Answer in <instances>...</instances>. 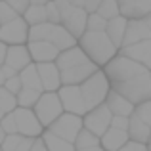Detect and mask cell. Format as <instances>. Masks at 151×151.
Masks as SVG:
<instances>
[{
    "mask_svg": "<svg viewBox=\"0 0 151 151\" xmlns=\"http://www.w3.org/2000/svg\"><path fill=\"white\" fill-rule=\"evenodd\" d=\"M27 48H29V54H31L33 63H50V61H55L58 55H59V50L48 40L27 42Z\"/></svg>",
    "mask_w": 151,
    "mask_h": 151,
    "instance_id": "9a60e30c",
    "label": "cell"
},
{
    "mask_svg": "<svg viewBox=\"0 0 151 151\" xmlns=\"http://www.w3.org/2000/svg\"><path fill=\"white\" fill-rule=\"evenodd\" d=\"M0 27H2V21H0Z\"/></svg>",
    "mask_w": 151,
    "mask_h": 151,
    "instance_id": "f5cc1de1",
    "label": "cell"
},
{
    "mask_svg": "<svg viewBox=\"0 0 151 151\" xmlns=\"http://www.w3.org/2000/svg\"><path fill=\"white\" fill-rule=\"evenodd\" d=\"M50 42L55 46L59 52H65L69 48H75L78 46V40L65 29L63 25H55L54 31H52V37H50Z\"/></svg>",
    "mask_w": 151,
    "mask_h": 151,
    "instance_id": "44dd1931",
    "label": "cell"
},
{
    "mask_svg": "<svg viewBox=\"0 0 151 151\" xmlns=\"http://www.w3.org/2000/svg\"><path fill=\"white\" fill-rule=\"evenodd\" d=\"M58 96H59V101H61L65 113L78 115V117H84L88 113L84 98H82V92H81V86H61L58 90Z\"/></svg>",
    "mask_w": 151,
    "mask_h": 151,
    "instance_id": "9c48e42d",
    "label": "cell"
},
{
    "mask_svg": "<svg viewBox=\"0 0 151 151\" xmlns=\"http://www.w3.org/2000/svg\"><path fill=\"white\" fill-rule=\"evenodd\" d=\"M77 151H103L101 145H98V147H88V149H77Z\"/></svg>",
    "mask_w": 151,
    "mask_h": 151,
    "instance_id": "7dc6e473",
    "label": "cell"
},
{
    "mask_svg": "<svg viewBox=\"0 0 151 151\" xmlns=\"http://www.w3.org/2000/svg\"><path fill=\"white\" fill-rule=\"evenodd\" d=\"M147 147H149V151H151V144H149V145H147Z\"/></svg>",
    "mask_w": 151,
    "mask_h": 151,
    "instance_id": "f907efd6",
    "label": "cell"
},
{
    "mask_svg": "<svg viewBox=\"0 0 151 151\" xmlns=\"http://www.w3.org/2000/svg\"><path fill=\"white\" fill-rule=\"evenodd\" d=\"M78 46H81V50L84 52L100 69H103L111 59L119 55V48L109 40L105 31H101V33L86 31V33L78 38Z\"/></svg>",
    "mask_w": 151,
    "mask_h": 151,
    "instance_id": "3957f363",
    "label": "cell"
},
{
    "mask_svg": "<svg viewBox=\"0 0 151 151\" xmlns=\"http://www.w3.org/2000/svg\"><path fill=\"white\" fill-rule=\"evenodd\" d=\"M15 17H19L17 12H15L14 8L6 2V0H0V21H2V25H4V23L14 21Z\"/></svg>",
    "mask_w": 151,
    "mask_h": 151,
    "instance_id": "836d02e7",
    "label": "cell"
},
{
    "mask_svg": "<svg viewBox=\"0 0 151 151\" xmlns=\"http://www.w3.org/2000/svg\"><path fill=\"white\" fill-rule=\"evenodd\" d=\"M50 0H31V6H46Z\"/></svg>",
    "mask_w": 151,
    "mask_h": 151,
    "instance_id": "bcb514c9",
    "label": "cell"
},
{
    "mask_svg": "<svg viewBox=\"0 0 151 151\" xmlns=\"http://www.w3.org/2000/svg\"><path fill=\"white\" fill-rule=\"evenodd\" d=\"M96 14H100L103 19H107V21L119 17V15H121V10H119V0H103L101 6H100V10H98Z\"/></svg>",
    "mask_w": 151,
    "mask_h": 151,
    "instance_id": "4dcf8cb0",
    "label": "cell"
},
{
    "mask_svg": "<svg viewBox=\"0 0 151 151\" xmlns=\"http://www.w3.org/2000/svg\"><path fill=\"white\" fill-rule=\"evenodd\" d=\"M128 124H130V117H113L111 119V128L128 132Z\"/></svg>",
    "mask_w": 151,
    "mask_h": 151,
    "instance_id": "74e56055",
    "label": "cell"
},
{
    "mask_svg": "<svg viewBox=\"0 0 151 151\" xmlns=\"http://www.w3.org/2000/svg\"><path fill=\"white\" fill-rule=\"evenodd\" d=\"M126 27H128V19L122 17V15H119V17L111 19V21H107V37H109V40L113 42L115 46H117L119 50L122 48V42H124V35H126Z\"/></svg>",
    "mask_w": 151,
    "mask_h": 151,
    "instance_id": "ffe728a7",
    "label": "cell"
},
{
    "mask_svg": "<svg viewBox=\"0 0 151 151\" xmlns=\"http://www.w3.org/2000/svg\"><path fill=\"white\" fill-rule=\"evenodd\" d=\"M0 42L6 46H23L29 42V25L21 15L0 27Z\"/></svg>",
    "mask_w": 151,
    "mask_h": 151,
    "instance_id": "52a82bcc",
    "label": "cell"
},
{
    "mask_svg": "<svg viewBox=\"0 0 151 151\" xmlns=\"http://www.w3.org/2000/svg\"><path fill=\"white\" fill-rule=\"evenodd\" d=\"M55 65H58L59 73H61L63 86H81L96 71H100V67L81 50V46L59 52L58 59H55Z\"/></svg>",
    "mask_w": 151,
    "mask_h": 151,
    "instance_id": "7a4b0ae2",
    "label": "cell"
},
{
    "mask_svg": "<svg viewBox=\"0 0 151 151\" xmlns=\"http://www.w3.org/2000/svg\"><path fill=\"white\" fill-rule=\"evenodd\" d=\"M98 145H100V138L86 128H82L75 140V149H88V147H98Z\"/></svg>",
    "mask_w": 151,
    "mask_h": 151,
    "instance_id": "f546056e",
    "label": "cell"
},
{
    "mask_svg": "<svg viewBox=\"0 0 151 151\" xmlns=\"http://www.w3.org/2000/svg\"><path fill=\"white\" fill-rule=\"evenodd\" d=\"M121 151H149V147H147V144H140V142H132L130 140Z\"/></svg>",
    "mask_w": 151,
    "mask_h": 151,
    "instance_id": "ab89813d",
    "label": "cell"
},
{
    "mask_svg": "<svg viewBox=\"0 0 151 151\" xmlns=\"http://www.w3.org/2000/svg\"><path fill=\"white\" fill-rule=\"evenodd\" d=\"M121 15L130 19H144L151 14V0H119Z\"/></svg>",
    "mask_w": 151,
    "mask_h": 151,
    "instance_id": "5bb4252c",
    "label": "cell"
},
{
    "mask_svg": "<svg viewBox=\"0 0 151 151\" xmlns=\"http://www.w3.org/2000/svg\"><path fill=\"white\" fill-rule=\"evenodd\" d=\"M82 128H84V124H82V117H78V115H71V113H63L61 117H59L58 121H55L50 128H46V130L52 132V134H55V136L61 138V140H65V142H69V144L75 145V140H77V136L81 134Z\"/></svg>",
    "mask_w": 151,
    "mask_h": 151,
    "instance_id": "8992f818",
    "label": "cell"
},
{
    "mask_svg": "<svg viewBox=\"0 0 151 151\" xmlns=\"http://www.w3.org/2000/svg\"><path fill=\"white\" fill-rule=\"evenodd\" d=\"M8 4H10L12 8H14L15 12H17L19 15H23L27 12V8L31 6V0H6Z\"/></svg>",
    "mask_w": 151,
    "mask_h": 151,
    "instance_id": "f35d334b",
    "label": "cell"
},
{
    "mask_svg": "<svg viewBox=\"0 0 151 151\" xmlns=\"http://www.w3.org/2000/svg\"><path fill=\"white\" fill-rule=\"evenodd\" d=\"M33 111H35V115H37V119L40 121V124L44 126V130L50 128V126L65 113L61 101H59L58 92H42L40 100L37 101V105L33 107Z\"/></svg>",
    "mask_w": 151,
    "mask_h": 151,
    "instance_id": "5b68a950",
    "label": "cell"
},
{
    "mask_svg": "<svg viewBox=\"0 0 151 151\" xmlns=\"http://www.w3.org/2000/svg\"><path fill=\"white\" fill-rule=\"evenodd\" d=\"M6 54H8V46L4 44V42H0V67L4 65V61H6Z\"/></svg>",
    "mask_w": 151,
    "mask_h": 151,
    "instance_id": "ee69618b",
    "label": "cell"
},
{
    "mask_svg": "<svg viewBox=\"0 0 151 151\" xmlns=\"http://www.w3.org/2000/svg\"><path fill=\"white\" fill-rule=\"evenodd\" d=\"M105 107L111 111V115L113 117H130V115L134 113V103H130L126 98H122L119 92H115V90H111L109 96H107L105 100Z\"/></svg>",
    "mask_w": 151,
    "mask_h": 151,
    "instance_id": "ac0fdd59",
    "label": "cell"
},
{
    "mask_svg": "<svg viewBox=\"0 0 151 151\" xmlns=\"http://www.w3.org/2000/svg\"><path fill=\"white\" fill-rule=\"evenodd\" d=\"M4 138H6V132H4V130H2V126H0V145H2Z\"/></svg>",
    "mask_w": 151,
    "mask_h": 151,
    "instance_id": "681fc988",
    "label": "cell"
},
{
    "mask_svg": "<svg viewBox=\"0 0 151 151\" xmlns=\"http://www.w3.org/2000/svg\"><path fill=\"white\" fill-rule=\"evenodd\" d=\"M149 38H151V29H149L147 21H145V19H130L128 27H126L122 48H124V46L138 44V42H142V40H149Z\"/></svg>",
    "mask_w": 151,
    "mask_h": 151,
    "instance_id": "2e32d148",
    "label": "cell"
},
{
    "mask_svg": "<svg viewBox=\"0 0 151 151\" xmlns=\"http://www.w3.org/2000/svg\"><path fill=\"white\" fill-rule=\"evenodd\" d=\"M0 151H2V149H0Z\"/></svg>",
    "mask_w": 151,
    "mask_h": 151,
    "instance_id": "db71d44e",
    "label": "cell"
},
{
    "mask_svg": "<svg viewBox=\"0 0 151 151\" xmlns=\"http://www.w3.org/2000/svg\"><path fill=\"white\" fill-rule=\"evenodd\" d=\"M46 17H48V23H52V25H61V12L55 6L54 0H50L46 4Z\"/></svg>",
    "mask_w": 151,
    "mask_h": 151,
    "instance_id": "e575fe53",
    "label": "cell"
},
{
    "mask_svg": "<svg viewBox=\"0 0 151 151\" xmlns=\"http://www.w3.org/2000/svg\"><path fill=\"white\" fill-rule=\"evenodd\" d=\"M128 142H130L128 132L117 130V128H109L100 138V145L103 147V151H121Z\"/></svg>",
    "mask_w": 151,
    "mask_h": 151,
    "instance_id": "d6986e66",
    "label": "cell"
},
{
    "mask_svg": "<svg viewBox=\"0 0 151 151\" xmlns=\"http://www.w3.org/2000/svg\"><path fill=\"white\" fill-rule=\"evenodd\" d=\"M103 73L109 78L111 90L119 92L130 103L140 105L151 100V71L130 58L119 54L103 67Z\"/></svg>",
    "mask_w": 151,
    "mask_h": 151,
    "instance_id": "6da1fadb",
    "label": "cell"
},
{
    "mask_svg": "<svg viewBox=\"0 0 151 151\" xmlns=\"http://www.w3.org/2000/svg\"><path fill=\"white\" fill-rule=\"evenodd\" d=\"M19 78H21L23 88H31V90H38V92H44V90H42L40 77H38L37 63H31L29 67H25V69L19 73Z\"/></svg>",
    "mask_w": 151,
    "mask_h": 151,
    "instance_id": "cb8c5ba5",
    "label": "cell"
},
{
    "mask_svg": "<svg viewBox=\"0 0 151 151\" xmlns=\"http://www.w3.org/2000/svg\"><path fill=\"white\" fill-rule=\"evenodd\" d=\"M17 109V100H15L14 94H10L4 86H0V121H2L4 115L14 113Z\"/></svg>",
    "mask_w": 151,
    "mask_h": 151,
    "instance_id": "f1b7e54d",
    "label": "cell"
},
{
    "mask_svg": "<svg viewBox=\"0 0 151 151\" xmlns=\"http://www.w3.org/2000/svg\"><path fill=\"white\" fill-rule=\"evenodd\" d=\"M54 27L55 25H52V23H40V25L29 27V42H42V40L50 42Z\"/></svg>",
    "mask_w": 151,
    "mask_h": 151,
    "instance_id": "4316f807",
    "label": "cell"
},
{
    "mask_svg": "<svg viewBox=\"0 0 151 151\" xmlns=\"http://www.w3.org/2000/svg\"><path fill=\"white\" fill-rule=\"evenodd\" d=\"M81 92H82V98H84V103H86V109H96L105 103L107 96L111 92V84H109V78L107 75L103 73V69L96 71L88 81H84L81 84Z\"/></svg>",
    "mask_w": 151,
    "mask_h": 151,
    "instance_id": "277c9868",
    "label": "cell"
},
{
    "mask_svg": "<svg viewBox=\"0 0 151 151\" xmlns=\"http://www.w3.org/2000/svg\"><path fill=\"white\" fill-rule=\"evenodd\" d=\"M15 124H17V134L25 138H40L44 134V126L37 119L33 109H25V107H17L14 111Z\"/></svg>",
    "mask_w": 151,
    "mask_h": 151,
    "instance_id": "ba28073f",
    "label": "cell"
},
{
    "mask_svg": "<svg viewBox=\"0 0 151 151\" xmlns=\"http://www.w3.org/2000/svg\"><path fill=\"white\" fill-rule=\"evenodd\" d=\"M84 2L86 0H69V4L73 8H82V10H84Z\"/></svg>",
    "mask_w": 151,
    "mask_h": 151,
    "instance_id": "f6af8a7d",
    "label": "cell"
},
{
    "mask_svg": "<svg viewBox=\"0 0 151 151\" xmlns=\"http://www.w3.org/2000/svg\"><path fill=\"white\" fill-rule=\"evenodd\" d=\"M101 2H103V0H86V2H84V10H86V14H96V12L100 10Z\"/></svg>",
    "mask_w": 151,
    "mask_h": 151,
    "instance_id": "60d3db41",
    "label": "cell"
},
{
    "mask_svg": "<svg viewBox=\"0 0 151 151\" xmlns=\"http://www.w3.org/2000/svg\"><path fill=\"white\" fill-rule=\"evenodd\" d=\"M107 29V19H103L100 14H88V21H86V31L92 33H101Z\"/></svg>",
    "mask_w": 151,
    "mask_h": 151,
    "instance_id": "1f68e13d",
    "label": "cell"
},
{
    "mask_svg": "<svg viewBox=\"0 0 151 151\" xmlns=\"http://www.w3.org/2000/svg\"><path fill=\"white\" fill-rule=\"evenodd\" d=\"M37 138H25L21 134H10L4 138L0 149L2 151H31Z\"/></svg>",
    "mask_w": 151,
    "mask_h": 151,
    "instance_id": "603a6c76",
    "label": "cell"
},
{
    "mask_svg": "<svg viewBox=\"0 0 151 151\" xmlns=\"http://www.w3.org/2000/svg\"><path fill=\"white\" fill-rule=\"evenodd\" d=\"M42 92H38V90H31V88H23L21 92L15 96V100H17V107H25V109H33L35 105H37V101L40 100Z\"/></svg>",
    "mask_w": 151,
    "mask_h": 151,
    "instance_id": "83f0119b",
    "label": "cell"
},
{
    "mask_svg": "<svg viewBox=\"0 0 151 151\" xmlns=\"http://www.w3.org/2000/svg\"><path fill=\"white\" fill-rule=\"evenodd\" d=\"M119 54L130 58L132 61L140 63L142 67H145L147 71H151V38L149 40H142L138 44L132 46H124V48L119 50Z\"/></svg>",
    "mask_w": 151,
    "mask_h": 151,
    "instance_id": "4fadbf2b",
    "label": "cell"
},
{
    "mask_svg": "<svg viewBox=\"0 0 151 151\" xmlns=\"http://www.w3.org/2000/svg\"><path fill=\"white\" fill-rule=\"evenodd\" d=\"M40 138H42V142H44V145H46L48 151H77L73 144H69V142L58 138L55 134L48 132V130H44V134H42Z\"/></svg>",
    "mask_w": 151,
    "mask_h": 151,
    "instance_id": "d4e9b609",
    "label": "cell"
},
{
    "mask_svg": "<svg viewBox=\"0 0 151 151\" xmlns=\"http://www.w3.org/2000/svg\"><path fill=\"white\" fill-rule=\"evenodd\" d=\"M132 115H136V117L140 119L142 122H145L147 126H151V100L140 103V105H136V107H134V113H132Z\"/></svg>",
    "mask_w": 151,
    "mask_h": 151,
    "instance_id": "d6a6232c",
    "label": "cell"
},
{
    "mask_svg": "<svg viewBox=\"0 0 151 151\" xmlns=\"http://www.w3.org/2000/svg\"><path fill=\"white\" fill-rule=\"evenodd\" d=\"M31 151H48V149H46V145H44V142H42V138H37V140H35Z\"/></svg>",
    "mask_w": 151,
    "mask_h": 151,
    "instance_id": "7bdbcfd3",
    "label": "cell"
},
{
    "mask_svg": "<svg viewBox=\"0 0 151 151\" xmlns=\"http://www.w3.org/2000/svg\"><path fill=\"white\" fill-rule=\"evenodd\" d=\"M0 126H2V130L6 132V136H10V134H17V124H15V117H14V113L4 115L2 121H0Z\"/></svg>",
    "mask_w": 151,
    "mask_h": 151,
    "instance_id": "d590c367",
    "label": "cell"
},
{
    "mask_svg": "<svg viewBox=\"0 0 151 151\" xmlns=\"http://www.w3.org/2000/svg\"><path fill=\"white\" fill-rule=\"evenodd\" d=\"M4 63L10 65L12 69H15L17 73H21L25 67H29L31 63H33V59H31L27 44H23V46H8V54H6V61Z\"/></svg>",
    "mask_w": 151,
    "mask_h": 151,
    "instance_id": "e0dca14e",
    "label": "cell"
},
{
    "mask_svg": "<svg viewBox=\"0 0 151 151\" xmlns=\"http://www.w3.org/2000/svg\"><path fill=\"white\" fill-rule=\"evenodd\" d=\"M2 73H4V77H6V78H12V77H17V71H15V69H12V67L10 65H6V63H4V65H2Z\"/></svg>",
    "mask_w": 151,
    "mask_h": 151,
    "instance_id": "b9f144b4",
    "label": "cell"
},
{
    "mask_svg": "<svg viewBox=\"0 0 151 151\" xmlns=\"http://www.w3.org/2000/svg\"><path fill=\"white\" fill-rule=\"evenodd\" d=\"M37 69H38V77H40L42 90H44V92H58L63 86L61 84V73H59L55 61L37 63Z\"/></svg>",
    "mask_w": 151,
    "mask_h": 151,
    "instance_id": "7c38bea8",
    "label": "cell"
},
{
    "mask_svg": "<svg viewBox=\"0 0 151 151\" xmlns=\"http://www.w3.org/2000/svg\"><path fill=\"white\" fill-rule=\"evenodd\" d=\"M86 21H88V14H86V10H82V8L69 6L61 12V25L65 27L77 40L86 33Z\"/></svg>",
    "mask_w": 151,
    "mask_h": 151,
    "instance_id": "8fae6325",
    "label": "cell"
},
{
    "mask_svg": "<svg viewBox=\"0 0 151 151\" xmlns=\"http://www.w3.org/2000/svg\"><path fill=\"white\" fill-rule=\"evenodd\" d=\"M111 119H113V115H111V111L107 109L105 103H103V105L96 107V109H90L88 113L82 117V124H84L86 130H90V132L96 134L98 138H101L103 134L111 128Z\"/></svg>",
    "mask_w": 151,
    "mask_h": 151,
    "instance_id": "30bf717a",
    "label": "cell"
},
{
    "mask_svg": "<svg viewBox=\"0 0 151 151\" xmlns=\"http://www.w3.org/2000/svg\"><path fill=\"white\" fill-rule=\"evenodd\" d=\"M149 144H151V138H149ZM149 144H147V145H149Z\"/></svg>",
    "mask_w": 151,
    "mask_h": 151,
    "instance_id": "816d5d0a",
    "label": "cell"
},
{
    "mask_svg": "<svg viewBox=\"0 0 151 151\" xmlns=\"http://www.w3.org/2000/svg\"><path fill=\"white\" fill-rule=\"evenodd\" d=\"M27 21L29 27L40 25V23H48V17H46V6H29L27 12L21 15Z\"/></svg>",
    "mask_w": 151,
    "mask_h": 151,
    "instance_id": "484cf974",
    "label": "cell"
},
{
    "mask_svg": "<svg viewBox=\"0 0 151 151\" xmlns=\"http://www.w3.org/2000/svg\"><path fill=\"white\" fill-rule=\"evenodd\" d=\"M128 138L132 142H140V144H149L151 138V126L142 122L136 115H130V124H128Z\"/></svg>",
    "mask_w": 151,
    "mask_h": 151,
    "instance_id": "7402d4cb",
    "label": "cell"
},
{
    "mask_svg": "<svg viewBox=\"0 0 151 151\" xmlns=\"http://www.w3.org/2000/svg\"><path fill=\"white\" fill-rule=\"evenodd\" d=\"M4 82H6V77L2 73V67H0V86H4Z\"/></svg>",
    "mask_w": 151,
    "mask_h": 151,
    "instance_id": "c3c4849f",
    "label": "cell"
},
{
    "mask_svg": "<svg viewBox=\"0 0 151 151\" xmlns=\"http://www.w3.org/2000/svg\"><path fill=\"white\" fill-rule=\"evenodd\" d=\"M4 88H6L10 94L17 96V94L23 90V84H21V78H19V75H17V77H12V78H6V82H4Z\"/></svg>",
    "mask_w": 151,
    "mask_h": 151,
    "instance_id": "8d00e7d4",
    "label": "cell"
}]
</instances>
